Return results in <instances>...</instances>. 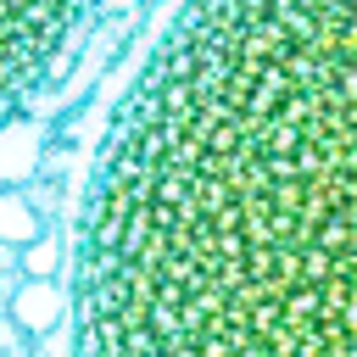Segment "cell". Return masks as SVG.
Listing matches in <instances>:
<instances>
[{
	"label": "cell",
	"mask_w": 357,
	"mask_h": 357,
	"mask_svg": "<svg viewBox=\"0 0 357 357\" xmlns=\"http://www.w3.org/2000/svg\"><path fill=\"white\" fill-rule=\"evenodd\" d=\"M95 6L100 0H0V117L61 67Z\"/></svg>",
	"instance_id": "2"
},
{
	"label": "cell",
	"mask_w": 357,
	"mask_h": 357,
	"mask_svg": "<svg viewBox=\"0 0 357 357\" xmlns=\"http://www.w3.org/2000/svg\"><path fill=\"white\" fill-rule=\"evenodd\" d=\"M73 357H357V0H184L78 206Z\"/></svg>",
	"instance_id": "1"
},
{
	"label": "cell",
	"mask_w": 357,
	"mask_h": 357,
	"mask_svg": "<svg viewBox=\"0 0 357 357\" xmlns=\"http://www.w3.org/2000/svg\"><path fill=\"white\" fill-rule=\"evenodd\" d=\"M39 234H45V218H39V206H33L22 190H0V245L22 251V245H33Z\"/></svg>",
	"instance_id": "5"
},
{
	"label": "cell",
	"mask_w": 357,
	"mask_h": 357,
	"mask_svg": "<svg viewBox=\"0 0 357 357\" xmlns=\"http://www.w3.org/2000/svg\"><path fill=\"white\" fill-rule=\"evenodd\" d=\"M6 312H11L17 335L45 340V335H56L61 318L73 312V290H61L56 279H22V284L11 290V301H6Z\"/></svg>",
	"instance_id": "3"
},
{
	"label": "cell",
	"mask_w": 357,
	"mask_h": 357,
	"mask_svg": "<svg viewBox=\"0 0 357 357\" xmlns=\"http://www.w3.org/2000/svg\"><path fill=\"white\" fill-rule=\"evenodd\" d=\"M45 162V123L22 106L0 117V190H22Z\"/></svg>",
	"instance_id": "4"
},
{
	"label": "cell",
	"mask_w": 357,
	"mask_h": 357,
	"mask_svg": "<svg viewBox=\"0 0 357 357\" xmlns=\"http://www.w3.org/2000/svg\"><path fill=\"white\" fill-rule=\"evenodd\" d=\"M17 257H22V279H50V273H56V262H61V251H56V240H50V234H39L33 245H22Z\"/></svg>",
	"instance_id": "6"
}]
</instances>
